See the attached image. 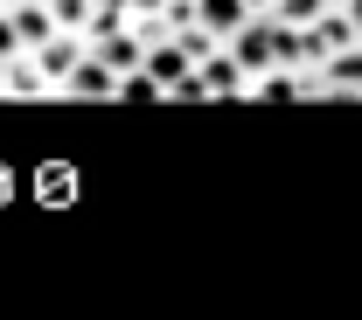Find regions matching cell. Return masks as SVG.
I'll list each match as a JSON object with an SVG mask.
<instances>
[{"label": "cell", "instance_id": "obj_1", "mask_svg": "<svg viewBox=\"0 0 362 320\" xmlns=\"http://www.w3.org/2000/svg\"><path fill=\"white\" fill-rule=\"evenodd\" d=\"M223 49L251 70V77H258V70H272V63H279V14H251V21H244Z\"/></svg>", "mask_w": 362, "mask_h": 320}, {"label": "cell", "instance_id": "obj_2", "mask_svg": "<svg viewBox=\"0 0 362 320\" xmlns=\"http://www.w3.org/2000/svg\"><path fill=\"white\" fill-rule=\"evenodd\" d=\"M63 97H77V105H105V97H119V70H112L98 49H84V63L63 77Z\"/></svg>", "mask_w": 362, "mask_h": 320}, {"label": "cell", "instance_id": "obj_3", "mask_svg": "<svg viewBox=\"0 0 362 320\" xmlns=\"http://www.w3.org/2000/svg\"><path fill=\"white\" fill-rule=\"evenodd\" d=\"M195 77H202V97H244L251 91V70H244L230 49H209V56L195 63Z\"/></svg>", "mask_w": 362, "mask_h": 320}, {"label": "cell", "instance_id": "obj_4", "mask_svg": "<svg viewBox=\"0 0 362 320\" xmlns=\"http://www.w3.org/2000/svg\"><path fill=\"white\" fill-rule=\"evenodd\" d=\"M84 35H70V28H63V35H49L42 49H28V56H35V70H42L49 84H56V97H63V77H70V70H77V63H84Z\"/></svg>", "mask_w": 362, "mask_h": 320}, {"label": "cell", "instance_id": "obj_5", "mask_svg": "<svg viewBox=\"0 0 362 320\" xmlns=\"http://www.w3.org/2000/svg\"><path fill=\"white\" fill-rule=\"evenodd\" d=\"M320 77H327V97H362V42L334 49V56L320 63Z\"/></svg>", "mask_w": 362, "mask_h": 320}, {"label": "cell", "instance_id": "obj_6", "mask_svg": "<svg viewBox=\"0 0 362 320\" xmlns=\"http://www.w3.org/2000/svg\"><path fill=\"white\" fill-rule=\"evenodd\" d=\"M251 14H258L251 0H195V21H202V28H209L216 42H230V35H237V28H244Z\"/></svg>", "mask_w": 362, "mask_h": 320}, {"label": "cell", "instance_id": "obj_7", "mask_svg": "<svg viewBox=\"0 0 362 320\" xmlns=\"http://www.w3.org/2000/svg\"><path fill=\"white\" fill-rule=\"evenodd\" d=\"M139 70H146V77H160V91H175V84L188 77V70H195V63H188V49L168 35V42H153L146 56H139Z\"/></svg>", "mask_w": 362, "mask_h": 320}, {"label": "cell", "instance_id": "obj_8", "mask_svg": "<svg viewBox=\"0 0 362 320\" xmlns=\"http://www.w3.org/2000/svg\"><path fill=\"white\" fill-rule=\"evenodd\" d=\"M7 21H14L21 49H42L49 35H63V28H56V14H49V0H28V7H7Z\"/></svg>", "mask_w": 362, "mask_h": 320}, {"label": "cell", "instance_id": "obj_9", "mask_svg": "<svg viewBox=\"0 0 362 320\" xmlns=\"http://www.w3.org/2000/svg\"><path fill=\"white\" fill-rule=\"evenodd\" d=\"M90 49H98V56H105L119 77H126V70H139V56H146V42L133 35V21H126V28H112V35H98Z\"/></svg>", "mask_w": 362, "mask_h": 320}, {"label": "cell", "instance_id": "obj_10", "mask_svg": "<svg viewBox=\"0 0 362 320\" xmlns=\"http://www.w3.org/2000/svg\"><path fill=\"white\" fill-rule=\"evenodd\" d=\"M7 97H56V84L35 70V56H28V49L7 63Z\"/></svg>", "mask_w": 362, "mask_h": 320}, {"label": "cell", "instance_id": "obj_11", "mask_svg": "<svg viewBox=\"0 0 362 320\" xmlns=\"http://www.w3.org/2000/svg\"><path fill=\"white\" fill-rule=\"evenodd\" d=\"M314 35H320V49H327V56H334V49H349V42H362V28L349 21V7H341V0L314 21Z\"/></svg>", "mask_w": 362, "mask_h": 320}, {"label": "cell", "instance_id": "obj_12", "mask_svg": "<svg viewBox=\"0 0 362 320\" xmlns=\"http://www.w3.org/2000/svg\"><path fill=\"white\" fill-rule=\"evenodd\" d=\"M119 97H126V105H160V77H146V70H126V77H119Z\"/></svg>", "mask_w": 362, "mask_h": 320}, {"label": "cell", "instance_id": "obj_13", "mask_svg": "<svg viewBox=\"0 0 362 320\" xmlns=\"http://www.w3.org/2000/svg\"><path fill=\"white\" fill-rule=\"evenodd\" d=\"M327 7H334V0H279L272 14H279V21H293V28H314V21L327 14Z\"/></svg>", "mask_w": 362, "mask_h": 320}, {"label": "cell", "instance_id": "obj_14", "mask_svg": "<svg viewBox=\"0 0 362 320\" xmlns=\"http://www.w3.org/2000/svg\"><path fill=\"white\" fill-rule=\"evenodd\" d=\"M90 7H98V0H49V14H56V28H70V35H84Z\"/></svg>", "mask_w": 362, "mask_h": 320}, {"label": "cell", "instance_id": "obj_15", "mask_svg": "<svg viewBox=\"0 0 362 320\" xmlns=\"http://www.w3.org/2000/svg\"><path fill=\"white\" fill-rule=\"evenodd\" d=\"M14 56H21V35H14V21L0 14V63H14Z\"/></svg>", "mask_w": 362, "mask_h": 320}, {"label": "cell", "instance_id": "obj_16", "mask_svg": "<svg viewBox=\"0 0 362 320\" xmlns=\"http://www.w3.org/2000/svg\"><path fill=\"white\" fill-rule=\"evenodd\" d=\"M341 7H349V21H356V28H362V0H341Z\"/></svg>", "mask_w": 362, "mask_h": 320}, {"label": "cell", "instance_id": "obj_17", "mask_svg": "<svg viewBox=\"0 0 362 320\" xmlns=\"http://www.w3.org/2000/svg\"><path fill=\"white\" fill-rule=\"evenodd\" d=\"M98 7H126V14H133V0H98Z\"/></svg>", "mask_w": 362, "mask_h": 320}, {"label": "cell", "instance_id": "obj_18", "mask_svg": "<svg viewBox=\"0 0 362 320\" xmlns=\"http://www.w3.org/2000/svg\"><path fill=\"white\" fill-rule=\"evenodd\" d=\"M7 7H28V0H7Z\"/></svg>", "mask_w": 362, "mask_h": 320}]
</instances>
